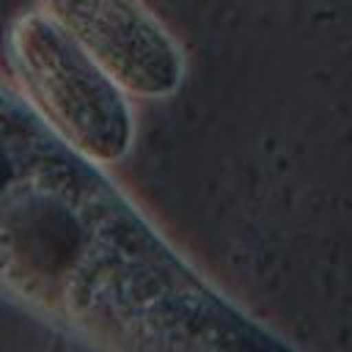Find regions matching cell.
I'll use <instances>...</instances> for the list:
<instances>
[{"instance_id":"1","label":"cell","mask_w":352,"mask_h":352,"mask_svg":"<svg viewBox=\"0 0 352 352\" xmlns=\"http://www.w3.org/2000/svg\"><path fill=\"white\" fill-rule=\"evenodd\" d=\"M0 297L91 352H308L0 74Z\"/></svg>"},{"instance_id":"2","label":"cell","mask_w":352,"mask_h":352,"mask_svg":"<svg viewBox=\"0 0 352 352\" xmlns=\"http://www.w3.org/2000/svg\"><path fill=\"white\" fill-rule=\"evenodd\" d=\"M3 55L8 80L72 148L107 168L132 154L135 99L44 11L8 19Z\"/></svg>"},{"instance_id":"3","label":"cell","mask_w":352,"mask_h":352,"mask_svg":"<svg viewBox=\"0 0 352 352\" xmlns=\"http://www.w3.org/2000/svg\"><path fill=\"white\" fill-rule=\"evenodd\" d=\"M132 99L162 102L182 91L187 55L146 0H36Z\"/></svg>"}]
</instances>
